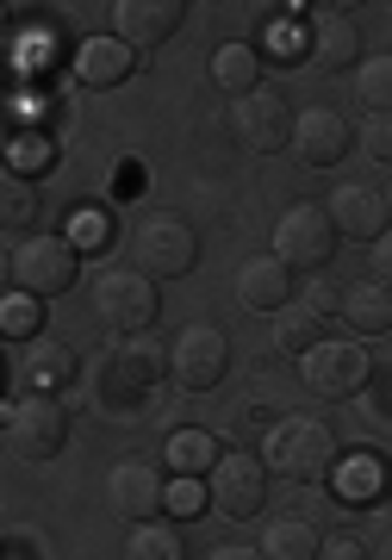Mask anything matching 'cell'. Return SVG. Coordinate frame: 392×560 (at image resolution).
<instances>
[{
  "instance_id": "6da1fadb",
  "label": "cell",
  "mask_w": 392,
  "mask_h": 560,
  "mask_svg": "<svg viewBox=\"0 0 392 560\" xmlns=\"http://www.w3.org/2000/svg\"><path fill=\"white\" fill-rule=\"evenodd\" d=\"M162 374H169V349H157L150 330H143V337H118V349H106V355L94 361L88 393L100 399V411L125 418V411H138L143 393H150Z\"/></svg>"
},
{
  "instance_id": "7a4b0ae2",
  "label": "cell",
  "mask_w": 392,
  "mask_h": 560,
  "mask_svg": "<svg viewBox=\"0 0 392 560\" xmlns=\"http://www.w3.org/2000/svg\"><path fill=\"white\" fill-rule=\"evenodd\" d=\"M262 460H268V474H280V480H293V486H324L343 467L336 460V430L324 418H280L268 430Z\"/></svg>"
},
{
  "instance_id": "3957f363",
  "label": "cell",
  "mask_w": 392,
  "mask_h": 560,
  "mask_svg": "<svg viewBox=\"0 0 392 560\" xmlns=\"http://www.w3.org/2000/svg\"><path fill=\"white\" fill-rule=\"evenodd\" d=\"M199 261V237L194 224L175 219V212H150V219H138V231H131V268L150 280H181L194 275Z\"/></svg>"
},
{
  "instance_id": "277c9868",
  "label": "cell",
  "mask_w": 392,
  "mask_h": 560,
  "mask_svg": "<svg viewBox=\"0 0 392 560\" xmlns=\"http://www.w3.org/2000/svg\"><path fill=\"white\" fill-rule=\"evenodd\" d=\"M69 442V411L57 405V393H20L7 405V455L13 460H57Z\"/></svg>"
},
{
  "instance_id": "5b68a950",
  "label": "cell",
  "mask_w": 392,
  "mask_h": 560,
  "mask_svg": "<svg viewBox=\"0 0 392 560\" xmlns=\"http://www.w3.org/2000/svg\"><path fill=\"white\" fill-rule=\"evenodd\" d=\"M81 275L76 261V243L69 237H25L13 256H7V280H13V293H25V300H57V293H69Z\"/></svg>"
},
{
  "instance_id": "8992f818",
  "label": "cell",
  "mask_w": 392,
  "mask_h": 560,
  "mask_svg": "<svg viewBox=\"0 0 392 560\" xmlns=\"http://www.w3.org/2000/svg\"><path fill=\"white\" fill-rule=\"evenodd\" d=\"M94 312L113 324L118 337H143L150 324H157L162 300H157V280L138 275V268H106L94 280Z\"/></svg>"
},
{
  "instance_id": "52a82bcc",
  "label": "cell",
  "mask_w": 392,
  "mask_h": 560,
  "mask_svg": "<svg viewBox=\"0 0 392 560\" xmlns=\"http://www.w3.org/2000/svg\"><path fill=\"white\" fill-rule=\"evenodd\" d=\"M231 374V342L218 324H187L175 342H169V381L181 393H212L218 381Z\"/></svg>"
},
{
  "instance_id": "ba28073f",
  "label": "cell",
  "mask_w": 392,
  "mask_h": 560,
  "mask_svg": "<svg viewBox=\"0 0 392 560\" xmlns=\"http://www.w3.org/2000/svg\"><path fill=\"white\" fill-rule=\"evenodd\" d=\"M275 256L287 268H324L336 256V219L331 206H312V200H293L275 224Z\"/></svg>"
},
{
  "instance_id": "9c48e42d",
  "label": "cell",
  "mask_w": 392,
  "mask_h": 560,
  "mask_svg": "<svg viewBox=\"0 0 392 560\" xmlns=\"http://www.w3.org/2000/svg\"><path fill=\"white\" fill-rule=\"evenodd\" d=\"M293 125H299V113L287 106L280 88H255V94H243L237 113H231V131H237V143H243L250 156H275V150H287V143H293Z\"/></svg>"
},
{
  "instance_id": "30bf717a",
  "label": "cell",
  "mask_w": 392,
  "mask_h": 560,
  "mask_svg": "<svg viewBox=\"0 0 392 560\" xmlns=\"http://www.w3.org/2000/svg\"><path fill=\"white\" fill-rule=\"evenodd\" d=\"M206 492H212V511L218 517H255L262 504H268V460H255V455H224L206 474Z\"/></svg>"
},
{
  "instance_id": "8fae6325",
  "label": "cell",
  "mask_w": 392,
  "mask_h": 560,
  "mask_svg": "<svg viewBox=\"0 0 392 560\" xmlns=\"http://www.w3.org/2000/svg\"><path fill=\"white\" fill-rule=\"evenodd\" d=\"M169 504V480L157 474V460H118L106 474V511L125 523H157V511Z\"/></svg>"
},
{
  "instance_id": "7c38bea8",
  "label": "cell",
  "mask_w": 392,
  "mask_h": 560,
  "mask_svg": "<svg viewBox=\"0 0 392 560\" xmlns=\"http://www.w3.org/2000/svg\"><path fill=\"white\" fill-rule=\"evenodd\" d=\"M368 374H373V361L361 342H318L305 355V386L318 399H349V393L368 386Z\"/></svg>"
},
{
  "instance_id": "4fadbf2b",
  "label": "cell",
  "mask_w": 392,
  "mask_h": 560,
  "mask_svg": "<svg viewBox=\"0 0 392 560\" xmlns=\"http://www.w3.org/2000/svg\"><path fill=\"white\" fill-rule=\"evenodd\" d=\"M181 20H187V0H118L113 7V38L131 44V50H157V44H169L181 32Z\"/></svg>"
},
{
  "instance_id": "5bb4252c",
  "label": "cell",
  "mask_w": 392,
  "mask_h": 560,
  "mask_svg": "<svg viewBox=\"0 0 392 560\" xmlns=\"http://www.w3.org/2000/svg\"><path fill=\"white\" fill-rule=\"evenodd\" d=\"M349 143H355V131H349V119H343L336 106H305V113H299L293 156L305 162V168H336V162L349 156Z\"/></svg>"
},
{
  "instance_id": "9a60e30c",
  "label": "cell",
  "mask_w": 392,
  "mask_h": 560,
  "mask_svg": "<svg viewBox=\"0 0 392 560\" xmlns=\"http://www.w3.org/2000/svg\"><path fill=\"white\" fill-rule=\"evenodd\" d=\"M237 305L243 312H287L293 305V268L280 256H250V261H237Z\"/></svg>"
},
{
  "instance_id": "2e32d148",
  "label": "cell",
  "mask_w": 392,
  "mask_h": 560,
  "mask_svg": "<svg viewBox=\"0 0 392 560\" xmlns=\"http://www.w3.org/2000/svg\"><path fill=\"white\" fill-rule=\"evenodd\" d=\"M331 219H336V237H355V243H380L387 237V194H373L361 180H343L331 194Z\"/></svg>"
},
{
  "instance_id": "e0dca14e",
  "label": "cell",
  "mask_w": 392,
  "mask_h": 560,
  "mask_svg": "<svg viewBox=\"0 0 392 560\" xmlns=\"http://www.w3.org/2000/svg\"><path fill=\"white\" fill-rule=\"evenodd\" d=\"M361 69V32L343 7H312V69Z\"/></svg>"
},
{
  "instance_id": "ac0fdd59",
  "label": "cell",
  "mask_w": 392,
  "mask_h": 560,
  "mask_svg": "<svg viewBox=\"0 0 392 560\" xmlns=\"http://www.w3.org/2000/svg\"><path fill=\"white\" fill-rule=\"evenodd\" d=\"M13 374H20L25 393H57V386L76 381V349L57 337H32L20 349V361H13Z\"/></svg>"
},
{
  "instance_id": "d6986e66",
  "label": "cell",
  "mask_w": 392,
  "mask_h": 560,
  "mask_svg": "<svg viewBox=\"0 0 392 560\" xmlns=\"http://www.w3.org/2000/svg\"><path fill=\"white\" fill-rule=\"evenodd\" d=\"M138 69V50L118 38H88L76 50V75L88 81V88H118V81Z\"/></svg>"
},
{
  "instance_id": "ffe728a7",
  "label": "cell",
  "mask_w": 392,
  "mask_h": 560,
  "mask_svg": "<svg viewBox=\"0 0 392 560\" xmlns=\"http://www.w3.org/2000/svg\"><path fill=\"white\" fill-rule=\"evenodd\" d=\"M343 318L361 337H387L392 330V287L387 280H355V287H343Z\"/></svg>"
},
{
  "instance_id": "44dd1931",
  "label": "cell",
  "mask_w": 392,
  "mask_h": 560,
  "mask_svg": "<svg viewBox=\"0 0 392 560\" xmlns=\"http://www.w3.org/2000/svg\"><path fill=\"white\" fill-rule=\"evenodd\" d=\"M318 342H324V312H312L305 300H293L287 312H275V349H280L287 361H293V355L305 361Z\"/></svg>"
},
{
  "instance_id": "7402d4cb",
  "label": "cell",
  "mask_w": 392,
  "mask_h": 560,
  "mask_svg": "<svg viewBox=\"0 0 392 560\" xmlns=\"http://www.w3.org/2000/svg\"><path fill=\"white\" fill-rule=\"evenodd\" d=\"M262 555L268 560H318L324 555V536H318L305 517H280L262 529Z\"/></svg>"
},
{
  "instance_id": "603a6c76",
  "label": "cell",
  "mask_w": 392,
  "mask_h": 560,
  "mask_svg": "<svg viewBox=\"0 0 392 560\" xmlns=\"http://www.w3.org/2000/svg\"><path fill=\"white\" fill-rule=\"evenodd\" d=\"M212 81L224 88V94H255L262 88V57H255L250 44H218V57H212Z\"/></svg>"
},
{
  "instance_id": "cb8c5ba5",
  "label": "cell",
  "mask_w": 392,
  "mask_h": 560,
  "mask_svg": "<svg viewBox=\"0 0 392 560\" xmlns=\"http://www.w3.org/2000/svg\"><path fill=\"white\" fill-rule=\"evenodd\" d=\"M169 460H175L181 480H199V474H212L224 455H218L212 430H175V436H169Z\"/></svg>"
},
{
  "instance_id": "d4e9b609",
  "label": "cell",
  "mask_w": 392,
  "mask_h": 560,
  "mask_svg": "<svg viewBox=\"0 0 392 560\" xmlns=\"http://www.w3.org/2000/svg\"><path fill=\"white\" fill-rule=\"evenodd\" d=\"M125 560H187V541H181V529H169V523H131Z\"/></svg>"
},
{
  "instance_id": "484cf974",
  "label": "cell",
  "mask_w": 392,
  "mask_h": 560,
  "mask_svg": "<svg viewBox=\"0 0 392 560\" xmlns=\"http://www.w3.org/2000/svg\"><path fill=\"white\" fill-rule=\"evenodd\" d=\"M380 486H387V467H380L373 455H355V460H343V467H336V499L368 504Z\"/></svg>"
},
{
  "instance_id": "4316f807",
  "label": "cell",
  "mask_w": 392,
  "mask_h": 560,
  "mask_svg": "<svg viewBox=\"0 0 392 560\" xmlns=\"http://www.w3.org/2000/svg\"><path fill=\"white\" fill-rule=\"evenodd\" d=\"M355 101L368 106V119L392 113V57H373L355 69Z\"/></svg>"
},
{
  "instance_id": "83f0119b",
  "label": "cell",
  "mask_w": 392,
  "mask_h": 560,
  "mask_svg": "<svg viewBox=\"0 0 392 560\" xmlns=\"http://www.w3.org/2000/svg\"><path fill=\"white\" fill-rule=\"evenodd\" d=\"M0 219H7V231H25V224L38 219V187L20 175H7V194H0Z\"/></svg>"
},
{
  "instance_id": "f1b7e54d",
  "label": "cell",
  "mask_w": 392,
  "mask_h": 560,
  "mask_svg": "<svg viewBox=\"0 0 392 560\" xmlns=\"http://www.w3.org/2000/svg\"><path fill=\"white\" fill-rule=\"evenodd\" d=\"M169 511H175V517H187V523H194L199 511H212V492H206V486H199V480H175V486H169Z\"/></svg>"
},
{
  "instance_id": "f546056e",
  "label": "cell",
  "mask_w": 392,
  "mask_h": 560,
  "mask_svg": "<svg viewBox=\"0 0 392 560\" xmlns=\"http://www.w3.org/2000/svg\"><path fill=\"white\" fill-rule=\"evenodd\" d=\"M44 168H50V143H44V138H20V143H13V175H20V180L44 175Z\"/></svg>"
},
{
  "instance_id": "4dcf8cb0",
  "label": "cell",
  "mask_w": 392,
  "mask_h": 560,
  "mask_svg": "<svg viewBox=\"0 0 392 560\" xmlns=\"http://www.w3.org/2000/svg\"><path fill=\"white\" fill-rule=\"evenodd\" d=\"M361 150H368L373 162H392V113H380V119L361 125Z\"/></svg>"
},
{
  "instance_id": "1f68e13d",
  "label": "cell",
  "mask_w": 392,
  "mask_h": 560,
  "mask_svg": "<svg viewBox=\"0 0 392 560\" xmlns=\"http://www.w3.org/2000/svg\"><path fill=\"white\" fill-rule=\"evenodd\" d=\"M38 324H44L38 300H25V293H13V300H7V330H38Z\"/></svg>"
},
{
  "instance_id": "d6a6232c",
  "label": "cell",
  "mask_w": 392,
  "mask_h": 560,
  "mask_svg": "<svg viewBox=\"0 0 392 560\" xmlns=\"http://www.w3.org/2000/svg\"><path fill=\"white\" fill-rule=\"evenodd\" d=\"M100 237H106V212H76V231H69V243L81 249V243H100Z\"/></svg>"
},
{
  "instance_id": "836d02e7",
  "label": "cell",
  "mask_w": 392,
  "mask_h": 560,
  "mask_svg": "<svg viewBox=\"0 0 392 560\" xmlns=\"http://www.w3.org/2000/svg\"><path fill=\"white\" fill-rule=\"evenodd\" d=\"M318 560H368V548H361V541H355V536H331V541H324V555H318Z\"/></svg>"
},
{
  "instance_id": "e575fe53",
  "label": "cell",
  "mask_w": 392,
  "mask_h": 560,
  "mask_svg": "<svg viewBox=\"0 0 392 560\" xmlns=\"http://www.w3.org/2000/svg\"><path fill=\"white\" fill-rule=\"evenodd\" d=\"M373 280H387L392 287V224H387V237L373 243Z\"/></svg>"
},
{
  "instance_id": "d590c367",
  "label": "cell",
  "mask_w": 392,
  "mask_h": 560,
  "mask_svg": "<svg viewBox=\"0 0 392 560\" xmlns=\"http://www.w3.org/2000/svg\"><path fill=\"white\" fill-rule=\"evenodd\" d=\"M206 560H268L262 548H243V541H224V548H212Z\"/></svg>"
},
{
  "instance_id": "8d00e7d4",
  "label": "cell",
  "mask_w": 392,
  "mask_h": 560,
  "mask_svg": "<svg viewBox=\"0 0 392 560\" xmlns=\"http://www.w3.org/2000/svg\"><path fill=\"white\" fill-rule=\"evenodd\" d=\"M305 305H312V312H324V318H331V305H343V293H331V287L318 280L312 293H305Z\"/></svg>"
},
{
  "instance_id": "74e56055",
  "label": "cell",
  "mask_w": 392,
  "mask_h": 560,
  "mask_svg": "<svg viewBox=\"0 0 392 560\" xmlns=\"http://www.w3.org/2000/svg\"><path fill=\"white\" fill-rule=\"evenodd\" d=\"M387 212H392V180H387Z\"/></svg>"
}]
</instances>
